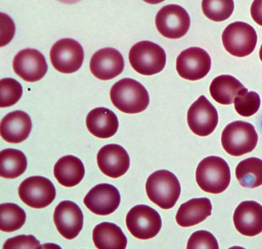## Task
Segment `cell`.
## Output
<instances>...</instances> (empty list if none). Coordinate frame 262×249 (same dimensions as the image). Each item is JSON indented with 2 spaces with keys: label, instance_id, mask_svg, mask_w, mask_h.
I'll return each instance as SVG.
<instances>
[{
  "label": "cell",
  "instance_id": "6da1fadb",
  "mask_svg": "<svg viewBox=\"0 0 262 249\" xmlns=\"http://www.w3.org/2000/svg\"><path fill=\"white\" fill-rule=\"evenodd\" d=\"M110 95L114 106L126 113L141 112L149 103L146 88L131 78H124L115 83L111 89Z\"/></svg>",
  "mask_w": 262,
  "mask_h": 249
},
{
  "label": "cell",
  "instance_id": "7a4b0ae2",
  "mask_svg": "<svg viewBox=\"0 0 262 249\" xmlns=\"http://www.w3.org/2000/svg\"><path fill=\"white\" fill-rule=\"evenodd\" d=\"M231 179L229 166L223 158L215 156L203 159L195 171V180L205 192L218 194L228 187Z\"/></svg>",
  "mask_w": 262,
  "mask_h": 249
},
{
  "label": "cell",
  "instance_id": "3957f363",
  "mask_svg": "<svg viewBox=\"0 0 262 249\" xmlns=\"http://www.w3.org/2000/svg\"><path fill=\"white\" fill-rule=\"evenodd\" d=\"M149 200L164 209L172 208L179 198L181 185L177 177L169 170H158L151 174L145 184Z\"/></svg>",
  "mask_w": 262,
  "mask_h": 249
},
{
  "label": "cell",
  "instance_id": "277c9868",
  "mask_svg": "<svg viewBox=\"0 0 262 249\" xmlns=\"http://www.w3.org/2000/svg\"><path fill=\"white\" fill-rule=\"evenodd\" d=\"M257 141L258 135L253 125L243 121H235L228 124L221 136L224 149L235 157L251 152Z\"/></svg>",
  "mask_w": 262,
  "mask_h": 249
},
{
  "label": "cell",
  "instance_id": "5b68a950",
  "mask_svg": "<svg viewBox=\"0 0 262 249\" xmlns=\"http://www.w3.org/2000/svg\"><path fill=\"white\" fill-rule=\"evenodd\" d=\"M128 58L133 68L144 75H152L161 72L166 61L164 49L149 41H142L134 45L129 51Z\"/></svg>",
  "mask_w": 262,
  "mask_h": 249
},
{
  "label": "cell",
  "instance_id": "8992f818",
  "mask_svg": "<svg viewBox=\"0 0 262 249\" xmlns=\"http://www.w3.org/2000/svg\"><path fill=\"white\" fill-rule=\"evenodd\" d=\"M257 34L254 28L243 22H235L224 29L222 40L226 51L237 57L251 54L257 43Z\"/></svg>",
  "mask_w": 262,
  "mask_h": 249
},
{
  "label": "cell",
  "instance_id": "52a82bcc",
  "mask_svg": "<svg viewBox=\"0 0 262 249\" xmlns=\"http://www.w3.org/2000/svg\"><path fill=\"white\" fill-rule=\"evenodd\" d=\"M126 225L130 234L141 240L155 237L162 226L160 215L155 209L144 204L132 207L126 217Z\"/></svg>",
  "mask_w": 262,
  "mask_h": 249
},
{
  "label": "cell",
  "instance_id": "ba28073f",
  "mask_svg": "<svg viewBox=\"0 0 262 249\" xmlns=\"http://www.w3.org/2000/svg\"><path fill=\"white\" fill-rule=\"evenodd\" d=\"M20 200L28 206L42 208L49 205L56 197V189L52 182L40 176L26 178L18 189Z\"/></svg>",
  "mask_w": 262,
  "mask_h": 249
},
{
  "label": "cell",
  "instance_id": "9c48e42d",
  "mask_svg": "<svg viewBox=\"0 0 262 249\" xmlns=\"http://www.w3.org/2000/svg\"><path fill=\"white\" fill-rule=\"evenodd\" d=\"M155 24L163 36L177 39L187 32L190 24L189 15L182 7L170 4L162 7L157 13Z\"/></svg>",
  "mask_w": 262,
  "mask_h": 249
},
{
  "label": "cell",
  "instance_id": "30bf717a",
  "mask_svg": "<svg viewBox=\"0 0 262 249\" xmlns=\"http://www.w3.org/2000/svg\"><path fill=\"white\" fill-rule=\"evenodd\" d=\"M50 55L51 63L56 70L63 73H72L81 67L84 51L77 41L64 38L53 45Z\"/></svg>",
  "mask_w": 262,
  "mask_h": 249
},
{
  "label": "cell",
  "instance_id": "8fae6325",
  "mask_svg": "<svg viewBox=\"0 0 262 249\" xmlns=\"http://www.w3.org/2000/svg\"><path fill=\"white\" fill-rule=\"evenodd\" d=\"M211 64V58L205 50L192 47L179 54L176 60V69L181 78L196 81L208 74Z\"/></svg>",
  "mask_w": 262,
  "mask_h": 249
},
{
  "label": "cell",
  "instance_id": "7c38bea8",
  "mask_svg": "<svg viewBox=\"0 0 262 249\" xmlns=\"http://www.w3.org/2000/svg\"><path fill=\"white\" fill-rule=\"evenodd\" d=\"M218 113L214 106L203 95L190 106L187 121L190 130L200 137L210 135L218 123Z\"/></svg>",
  "mask_w": 262,
  "mask_h": 249
},
{
  "label": "cell",
  "instance_id": "4fadbf2b",
  "mask_svg": "<svg viewBox=\"0 0 262 249\" xmlns=\"http://www.w3.org/2000/svg\"><path fill=\"white\" fill-rule=\"evenodd\" d=\"M53 219L59 234L68 240L76 238L83 227L82 210L72 201L60 202L55 208Z\"/></svg>",
  "mask_w": 262,
  "mask_h": 249
},
{
  "label": "cell",
  "instance_id": "5bb4252c",
  "mask_svg": "<svg viewBox=\"0 0 262 249\" xmlns=\"http://www.w3.org/2000/svg\"><path fill=\"white\" fill-rule=\"evenodd\" d=\"M13 68L14 72L24 80L34 82L45 75L48 65L45 56L38 50L26 48L14 56Z\"/></svg>",
  "mask_w": 262,
  "mask_h": 249
},
{
  "label": "cell",
  "instance_id": "9a60e30c",
  "mask_svg": "<svg viewBox=\"0 0 262 249\" xmlns=\"http://www.w3.org/2000/svg\"><path fill=\"white\" fill-rule=\"evenodd\" d=\"M120 194L114 185L101 183L94 186L86 195L83 203L93 213L106 216L113 213L119 207Z\"/></svg>",
  "mask_w": 262,
  "mask_h": 249
},
{
  "label": "cell",
  "instance_id": "2e32d148",
  "mask_svg": "<svg viewBox=\"0 0 262 249\" xmlns=\"http://www.w3.org/2000/svg\"><path fill=\"white\" fill-rule=\"evenodd\" d=\"M97 161L101 172L112 178H117L125 174L130 165L126 150L116 144H107L101 148L97 155Z\"/></svg>",
  "mask_w": 262,
  "mask_h": 249
},
{
  "label": "cell",
  "instance_id": "e0dca14e",
  "mask_svg": "<svg viewBox=\"0 0 262 249\" xmlns=\"http://www.w3.org/2000/svg\"><path fill=\"white\" fill-rule=\"evenodd\" d=\"M124 62L117 49L107 47L97 51L92 56L90 68L92 73L101 80H111L123 71Z\"/></svg>",
  "mask_w": 262,
  "mask_h": 249
},
{
  "label": "cell",
  "instance_id": "ac0fdd59",
  "mask_svg": "<svg viewBox=\"0 0 262 249\" xmlns=\"http://www.w3.org/2000/svg\"><path fill=\"white\" fill-rule=\"evenodd\" d=\"M233 221L242 235L252 237L262 232V205L255 201H244L235 208Z\"/></svg>",
  "mask_w": 262,
  "mask_h": 249
},
{
  "label": "cell",
  "instance_id": "d6986e66",
  "mask_svg": "<svg viewBox=\"0 0 262 249\" xmlns=\"http://www.w3.org/2000/svg\"><path fill=\"white\" fill-rule=\"evenodd\" d=\"M32 127L31 119L26 112L15 110L7 114L1 120V136L8 143H19L27 139Z\"/></svg>",
  "mask_w": 262,
  "mask_h": 249
},
{
  "label": "cell",
  "instance_id": "ffe728a7",
  "mask_svg": "<svg viewBox=\"0 0 262 249\" xmlns=\"http://www.w3.org/2000/svg\"><path fill=\"white\" fill-rule=\"evenodd\" d=\"M88 130L96 137L109 138L117 131L119 122L116 114L111 110L103 107L91 110L86 118Z\"/></svg>",
  "mask_w": 262,
  "mask_h": 249
},
{
  "label": "cell",
  "instance_id": "44dd1931",
  "mask_svg": "<svg viewBox=\"0 0 262 249\" xmlns=\"http://www.w3.org/2000/svg\"><path fill=\"white\" fill-rule=\"evenodd\" d=\"M212 205L207 198L191 199L182 204L176 216L177 223L182 227L198 224L211 214Z\"/></svg>",
  "mask_w": 262,
  "mask_h": 249
},
{
  "label": "cell",
  "instance_id": "7402d4cb",
  "mask_svg": "<svg viewBox=\"0 0 262 249\" xmlns=\"http://www.w3.org/2000/svg\"><path fill=\"white\" fill-rule=\"evenodd\" d=\"M85 174L82 162L78 158L67 155L60 158L54 167V175L57 181L66 187L79 184Z\"/></svg>",
  "mask_w": 262,
  "mask_h": 249
},
{
  "label": "cell",
  "instance_id": "603a6c76",
  "mask_svg": "<svg viewBox=\"0 0 262 249\" xmlns=\"http://www.w3.org/2000/svg\"><path fill=\"white\" fill-rule=\"evenodd\" d=\"M95 246L99 249H124L127 238L115 223L104 222L97 224L92 234Z\"/></svg>",
  "mask_w": 262,
  "mask_h": 249
},
{
  "label": "cell",
  "instance_id": "cb8c5ba5",
  "mask_svg": "<svg viewBox=\"0 0 262 249\" xmlns=\"http://www.w3.org/2000/svg\"><path fill=\"white\" fill-rule=\"evenodd\" d=\"M247 89L238 80L230 75L216 76L209 87L212 98L223 105L231 104L236 97Z\"/></svg>",
  "mask_w": 262,
  "mask_h": 249
},
{
  "label": "cell",
  "instance_id": "d4e9b609",
  "mask_svg": "<svg viewBox=\"0 0 262 249\" xmlns=\"http://www.w3.org/2000/svg\"><path fill=\"white\" fill-rule=\"evenodd\" d=\"M0 176L6 179L16 178L22 175L27 167V159L20 150L6 148L0 152Z\"/></svg>",
  "mask_w": 262,
  "mask_h": 249
},
{
  "label": "cell",
  "instance_id": "484cf974",
  "mask_svg": "<svg viewBox=\"0 0 262 249\" xmlns=\"http://www.w3.org/2000/svg\"><path fill=\"white\" fill-rule=\"evenodd\" d=\"M235 176L240 184L247 188L262 185V160L251 157L240 162L235 168Z\"/></svg>",
  "mask_w": 262,
  "mask_h": 249
},
{
  "label": "cell",
  "instance_id": "4316f807",
  "mask_svg": "<svg viewBox=\"0 0 262 249\" xmlns=\"http://www.w3.org/2000/svg\"><path fill=\"white\" fill-rule=\"evenodd\" d=\"M26 214L17 204L5 203L0 205V229L4 232H12L20 229L25 224Z\"/></svg>",
  "mask_w": 262,
  "mask_h": 249
},
{
  "label": "cell",
  "instance_id": "83f0119b",
  "mask_svg": "<svg viewBox=\"0 0 262 249\" xmlns=\"http://www.w3.org/2000/svg\"><path fill=\"white\" fill-rule=\"evenodd\" d=\"M202 10L205 15L214 22H222L228 18L234 9L232 0H204Z\"/></svg>",
  "mask_w": 262,
  "mask_h": 249
},
{
  "label": "cell",
  "instance_id": "f1b7e54d",
  "mask_svg": "<svg viewBox=\"0 0 262 249\" xmlns=\"http://www.w3.org/2000/svg\"><path fill=\"white\" fill-rule=\"evenodd\" d=\"M236 111L245 117H250L255 114L260 105L259 94L255 91H248V89L236 97L234 100Z\"/></svg>",
  "mask_w": 262,
  "mask_h": 249
},
{
  "label": "cell",
  "instance_id": "f546056e",
  "mask_svg": "<svg viewBox=\"0 0 262 249\" xmlns=\"http://www.w3.org/2000/svg\"><path fill=\"white\" fill-rule=\"evenodd\" d=\"M1 107H7L15 104L23 94V87L16 80L6 78L1 80Z\"/></svg>",
  "mask_w": 262,
  "mask_h": 249
},
{
  "label": "cell",
  "instance_id": "4dcf8cb0",
  "mask_svg": "<svg viewBox=\"0 0 262 249\" xmlns=\"http://www.w3.org/2000/svg\"><path fill=\"white\" fill-rule=\"evenodd\" d=\"M187 248H219L217 241L210 232L200 230L192 234L189 238Z\"/></svg>",
  "mask_w": 262,
  "mask_h": 249
},
{
  "label": "cell",
  "instance_id": "1f68e13d",
  "mask_svg": "<svg viewBox=\"0 0 262 249\" xmlns=\"http://www.w3.org/2000/svg\"><path fill=\"white\" fill-rule=\"evenodd\" d=\"M40 242L32 235H18L7 239L3 248H40Z\"/></svg>",
  "mask_w": 262,
  "mask_h": 249
},
{
  "label": "cell",
  "instance_id": "d6a6232c",
  "mask_svg": "<svg viewBox=\"0 0 262 249\" xmlns=\"http://www.w3.org/2000/svg\"><path fill=\"white\" fill-rule=\"evenodd\" d=\"M251 15L253 20L262 26V0L254 1L250 8Z\"/></svg>",
  "mask_w": 262,
  "mask_h": 249
},
{
  "label": "cell",
  "instance_id": "836d02e7",
  "mask_svg": "<svg viewBox=\"0 0 262 249\" xmlns=\"http://www.w3.org/2000/svg\"><path fill=\"white\" fill-rule=\"evenodd\" d=\"M259 56L260 60L262 62V45H261V47L260 48L259 52Z\"/></svg>",
  "mask_w": 262,
  "mask_h": 249
}]
</instances>
